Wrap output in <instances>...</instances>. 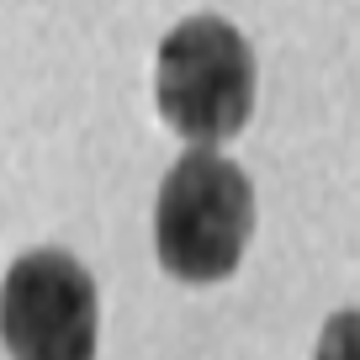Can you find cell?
Here are the masks:
<instances>
[{"mask_svg":"<svg viewBox=\"0 0 360 360\" xmlns=\"http://www.w3.org/2000/svg\"><path fill=\"white\" fill-rule=\"evenodd\" d=\"M255 233V186L233 159L191 148L169 165L154 207V249L175 281L212 286L233 276Z\"/></svg>","mask_w":360,"mask_h":360,"instance_id":"cell-1","label":"cell"},{"mask_svg":"<svg viewBox=\"0 0 360 360\" xmlns=\"http://www.w3.org/2000/svg\"><path fill=\"white\" fill-rule=\"evenodd\" d=\"M159 117L186 143H223L255 112V53L223 16H186L159 43L154 69Z\"/></svg>","mask_w":360,"mask_h":360,"instance_id":"cell-2","label":"cell"},{"mask_svg":"<svg viewBox=\"0 0 360 360\" xmlns=\"http://www.w3.org/2000/svg\"><path fill=\"white\" fill-rule=\"evenodd\" d=\"M0 339L11 360H96V281L64 249H32L0 281Z\"/></svg>","mask_w":360,"mask_h":360,"instance_id":"cell-3","label":"cell"},{"mask_svg":"<svg viewBox=\"0 0 360 360\" xmlns=\"http://www.w3.org/2000/svg\"><path fill=\"white\" fill-rule=\"evenodd\" d=\"M313 360H360V313L355 307H345V313H334L323 323Z\"/></svg>","mask_w":360,"mask_h":360,"instance_id":"cell-4","label":"cell"}]
</instances>
